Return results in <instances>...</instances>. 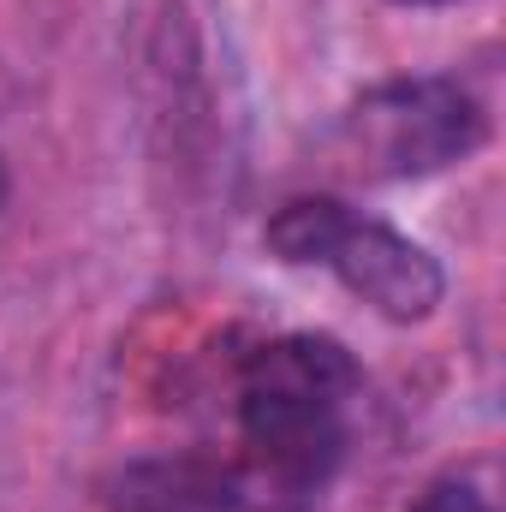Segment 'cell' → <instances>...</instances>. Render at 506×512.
Here are the masks:
<instances>
[{"mask_svg":"<svg viewBox=\"0 0 506 512\" xmlns=\"http://www.w3.org/2000/svg\"><path fill=\"white\" fill-rule=\"evenodd\" d=\"M483 137V102L453 78H393L346 108L334 149L358 179H429L477 155Z\"/></svg>","mask_w":506,"mask_h":512,"instance_id":"obj_3","label":"cell"},{"mask_svg":"<svg viewBox=\"0 0 506 512\" xmlns=\"http://www.w3.org/2000/svg\"><path fill=\"white\" fill-rule=\"evenodd\" d=\"M405 6H447V0H405Z\"/></svg>","mask_w":506,"mask_h":512,"instance_id":"obj_7","label":"cell"},{"mask_svg":"<svg viewBox=\"0 0 506 512\" xmlns=\"http://www.w3.org/2000/svg\"><path fill=\"white\" fill-rule=\"evenodd\" d=\"M0 209H6V161H0Z\"/></svg>","mask_w":506,"mask_h":512,"instance_id":"obj_6","label":"cell"},{"mask_svg":"<svg viewBox=\"0 0 506 512\" xmlns=\"http://www.w3.org/2000/svg\"><path fill=\"white\" fill-rule=\"evenodd\" d=\"M239 477L209 459H149L114 483V512H233Z\"/></svg>","mask_w":506,"mask_h":512,"instance_id":"obj_4","label":"cell"},{"mask_svg":"<svg viewBox=\"0 0 506 512\" xmlns=\"http://www.w3.org/2000/svg\"><path fill=\"white\" fill-rule=\"evenodd\" d=\"M411 512H495L471 483H435V489H423L417 495V507Z\"/></svg>","mask_w":506,"mask_h":512,"instance_id":"obj_5","label":"cell"},{"mask_svg":"<svg viewBox=\"0 0 506 512\" xmlns=\"http://www.w3.org/2000/svg\"><path fill=\"white\" fill-rule=\"evenodd\" d=\"M262 239H268V251L280 262L328 268L346 292H358L387 322H423L441 304V292H447L441 262L423 251L417 239L393 233L387 221L352 215L334 197H292L268 221Z\"/></svg>","mask_w":506,"mask_h":512,"instance_id":"obj_2","label":"cell"},{"mask_svg":"<svg viewBox=\"0 0 506 512\" xmlns=\"http://www.w3.org/2000/svg\"><path fill=\"white\" fill-rule=\"evenodd\" d=\"M358 364L328 334H286L251 352L239 376V429L280 483H322L346 447Z\"/></svg>","mask_w":506,"mask_h":512,"instance_id":"obj_1","label":"cell"}]
</instances>
